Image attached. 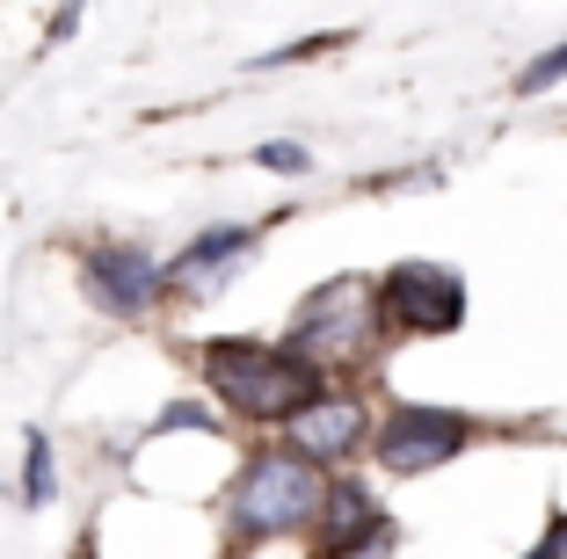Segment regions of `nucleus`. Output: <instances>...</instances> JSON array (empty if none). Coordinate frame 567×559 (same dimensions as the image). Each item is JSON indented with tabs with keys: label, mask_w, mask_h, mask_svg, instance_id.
<instances>
[{
	"label": "nucleus",
	"mask_w": 567,
	"mask_h": 559,
	"mask_svg": "<svg viewBox=\"0 0 567 559\" xmlns=\"http://www.w3.org/2000/svg\"><path fill=\"white\" fill-rule=\"evenodd\" d=\"M385 524V509L371 501L364 479H328V509H320V559H357Z\"/></svg>",
	"instance_id": "obj_9"
},
{
	"label": "nucleus",
	"mask_w": 567,
	"mask_h": 559,
	"mask_svg": "<svg viewBox=\"0 0 567 559\" xmlns=\"http://www.w3.org/2000/svg\"><path fill=\"white\" fill-rule=\"evenodd\" d=\"M204 385H212L240 422H299L328 385H320V363H306L299 349L284 342H248V334H218L204 342Z\"/></svg>",
	"instance_id": "obj_1"
},
{
	"label": "nucleus",
	"mask_w": 567,
	"mask_h": 559,
	"mask_svg": "<svg viewBox=\"0 0 567 559\" xmlns=\"http://www.w3.org/2000/svg\"><path fill=\"white\" fill-rule=\"evenodd\" d=\"M255 255V226H212L197 232V240L167 262V291H183V298H212L218 283L234 277L240 262Z\"/></svg>",
	"instance_id": "obj_8"
},
{
	"label": "nucleus",
	"mask_w": 567,
	"mask_h": 559,
	"mask_svg": "<svg viewBox=\"0 0 567 559\" xmlns=\"http://www.w3.org/2000/svg\"><path fill=\"white\" fill-rule=\"evenodd\" d=\"M255 161H262V167H277V175H306V167H313V153H306V146H291V138H269V146H255Z\"/></svg>",
	"instance_id": "obj_12"
},
{
	"label": "nucleus",
	"mask_w": 567,
	"mask_h": 559,
	"mask_svg": "<svg viewBox=\"0 0 567 559\" xmlns=\"http://www.w3.org/2000/svg\"><path fill=\"white\" fill-rule=\"evenodd\" d=\"M320 509H328V465L299 458V451H255V458L240 465L234 494H226L234 545L291 538V530L320 524Z\"/></svg>",
	"instance_id": "obj_2"
},
{
	"label": "nucleus",
	"mask_w": 567,
	"mask_h": 559,
	"mask_svg": "<svg viewBox=\"0 0 567 559\" xmlns=\"http://www.w3.org/2000/svg\"><path fill=\"white\" fill-rule=\"evenodd\" d=\"M81 283L110 320H138L146 306H161L167 269L153 262L146 247H87L81 255Z\"/></svg>",
	"instance_id": "obj_6"
},
{
	"label": "nucleus",
	"mask_w": 567,
	"mask_h": 559,
	"mask_svg": "<svg viewBox=\"0 0 567 559\" xmlns=\"http://www.w3.org/2000/svg\"><path fill=\"white\" fill-rule=\"evenodd\" d=\"M22 501H30V509L51 501V444L44 436H30V458H22Z\"/></svg>",
	"instance_id": "obj_11"
},
{
	"label": "nucleus",
	"mask_w": 567,
	"mask_h": 559,
	"mask_svg": "<svg viewBox=\"0 0 567 559\" xmlns=\"http://www.w3.org/2000/svg\"><path fill=\"white\" fill-rule=\"evenodd\" d=\"M524 559H567V509H553V524H546V538L532 545Z\"/></svg>",
	"instance_id": "obj_13"
},
{
	"label": "nucleus",
	"mask_w": 567,
	"mask_h": 559,
	"mask_svg": "<svg viewBox=\"0 0 567 559\" xmlns=\"http://www.w3.org/2000/svg\"><path fill=\"white\" fill-rule=\"evenodd\" d=\"M473 436H481V422L458 414V407H393L379 422V436H371V458L393 479H422L436 465H451Z\"/></svg>",
	"instance_id": "obj_5"
},
{
	"label": "nucleus",
	"mask_w": 567,
	"mask_h": 559,
	"mask_svg": "<svg viewBox=\"0 0 567 559\" xmlns=\"http://www.w3.org/2000/svg\"><path fill=\"white\" fill-rule=\"evenodd\" d=\"M284 436H291V451H299V458L342 465V458H357V451L379 436V422L364 414V400H357V393H320L299 422H284Z\"/></svg>",
	"instance_id": "obj_7"
},
{
	"label": "nucleus",
	"mask_w": 567,
	"mask_h": 559,
	"mask_svg": "<svg viewBox=\"0 0 567 559\" xmlns=\"http://www.w3.org/2000/svg\"><path fill=\"white\" fill-rule=\"evenodd\" d=\"M385 334L379 320V283L371 277H328L313 283V291L299 298V313H291V328H284V349H299L306 363H357L371 342Z\"/></svg>",
	"instance_id": "obj_3"
},
{
	"label": "nucleus",
	"mask_w": 567,
	"mask_h": 559,
	"mask_svg": "<svg viewBox=\"0 0 567 559\" xmlns=\"http://www.w3.org/2000/svg\"><path fill=\"white\" fill-rule=\"evenodd\" d=\"M560 81H567V37L553 51H538L532 66L517 73V95H546V87H560Z\"/></svg>",
	"instance_id": "obj_10"
},
{
	"label": "nucleus",
	"mask_w": 567,
	"mask_h": 559,
	"mask_svg": "<svg viewBox=\"0 0 567 559\" xmlns=\"http://www.w3.org/2000/svg\"><path fill=\"white\" fill-rule=\"evenodd\" d=\"M385 334H458L466 328V283L444 262H393L379 277Z\"/></svg>",
	"instance_id": "obj_4"
}]
</instances>
